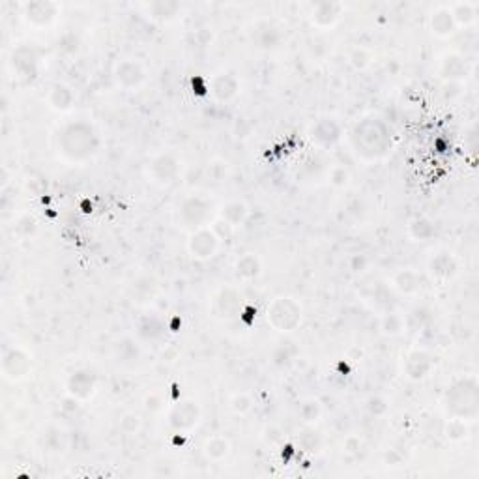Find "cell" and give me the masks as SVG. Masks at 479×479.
I'll return each mask as SVG.
<instances>
[{
  "label": "cell",
  "instance_id": "1",
  "mask_svg": "<svg viewBox=\"0 0 479 479\" xmlns=\"http://www.w3.org/2000/svg\"><path fill=\"white\" fill-rule=\"evenodd\" d=\"M352 148L362 160H382L394 146L391 128L378 117H365L350 129Z\"/></svg>",
  "mask_w": 479,
  "mask_h": 479
},
{
  "label": "cell",
  "instance_id": "2",
  "mask_svg": "<svg viewBox=\"0 0 479 479\" xmlns=\"http://www.w3.org/2000/svg\"><path fill=\"white\" fill-rule=\"evenodd\" d=\"M100 135L96 128L86 120H75L60 128L57 135V146L60 155L69 163H85L92 160L100 150Z\"/></svg>",
  "mask_w": 479,
  "mask_h": 479
},
{
  "label": "cell",
  "instance_id": "3",
  "mask_svg": "<svg viewBox=\"0 0 479 479\" xmlns=\"http://www.w3.org/2000/svg\"><path fill=\"white\" fill-rule=\"evenodd\" d=\"M442 408L447 418L474 421L479 414V380L475 374L455 378L442 395Z\"/></svg>",
  "mask_w": 479,
  "mask_h": 479
},
{
  "label": "cell",
  "instance_id": "4",
  "mask_svg": "<svg viewBox=\"0 0 479 479\" xmlns=\"http://www.w3.org/2000/svg\"><path fill=\"white\" fill-rule=\"evenodd\" d=\"M213 213H215V206L210 199L204 195H187L176 206L175 221L180 229L191 235L195 230L210 227Z\"/></svg>",
  "mask_w": 479,
  "mask_h": 479
},
{
  "label": "cell",
  "instance_id": "5",
  "mask_svg": "<svg viewBox=\"0 0 479 479\" xmlns=\"http://www.w3.org/2000/svg\"><path fill=\"white\" fill-rule=\"evenodd\" d=\"M266 320L279 333H292L304 320V307L292 296H277L268 304Z\"/></svg>",
  "mask_w": 479,
  "mask_h": 479
},
{
  "label": "cell",
  "instance_id": "6",
  "mask_svg": "<svg viewBox=\"0 0 479 479\" xmlns=\"http://www.w3.org/2000/svg\"><path fill=\"white\" fill-rule=\"evenodd\" d=\"M32 356L21 346H11L4 350L2 360H0V369H2V377L8 382H21L30 374L32 371Z\"/></svg>",
  "mask_w": 479,
  "mask_h": 479
},
{
  "label": "cell",
  "instance_id": "7",
  "mask_svg": "<svg viewBox=\"0 0 479 479\" xmlns=\"http://www.w3.org/2000/svg\"><path fill=\"white\" fill-rule=\"evenodd\" d=\"M180 175V160L172 152L155 154L146 165V178L160 187L171 186Z\"/></svg>",
  "mask_w": 479,
  "mask_h": 479
},
{
  "label": "cell",
  "instance_id": "8",
  "mask_svg": "<svg viewBox=\"0 0 479 479\" xmlns=\"http://www.w3.org/2000/svg\"><path fill=\"white\" fill-rule=\"evenodd\" d=\"M60 6L53 0H28L21 6L23 19L34 28L51 27L57 21Z\"/></svg>",
  "mask_w": 479,
  "mask_h": 479
},
{
  "label": "cell",
  "instance_id": "9",
  "mask_svg": "<svg viewBox=\"0 0 479 479\" xmlns=\"http://www.w3.org/2000/svg\"><path fill=\"white\" fill-rule=\"evenodd\" d=\"M201 418H203V410H201L199 403H195L193 399L178 401L167 415L169 425L178 432L193 431L201 423Z\"/></svg>",
  "mask_w": 479,
  "mask_h": 479
},
{
  "label": "cell",
  "instance_id": "10",
  "mask_svg": "<svg viewBox=\"0 0 479 479\" xmlns=\"http://www.w3.org/2000/svg\"><path fill=\"white\" fill-rule=\"evenodd\" d=\"M219 244H221V240L215 235V230L212 227H204V229H199L189 235V240H187V253L195 261H210L218 253Z\"/></svg>",
  "mask_w": 479,
  "mask_h": 479
},
{
  "label": "cell",
  "instance_id": "11",
  "mask_svg": "<svg viewBox=\"0 0 479 479\" xmlns=\"http://www.w3.org/2000/svg\"><path fill=\"white\" fill-rule=\"evenodd\" d=\"M434 365H437V362H434V356L431 352L423 350V348H412L403 362V373L412 382H421V380L431 377Z\"/></svg>",
  "mask_w": 479,
  "mask_h": 479
},
{
  "label": "cell",
  "instance_id": "12",
  "mask_svg": "<svg viewBox=\"0 0 479 479\" xmlns=\"http://www.w3.org/2000/svg\"><path fill=\"white\" fill-rule=\"evenodd\" d=\"M244 305V296L236 287H221L212 302L213 314L221 320H232L240 317Z\"/></svg>",
  "mask_w": 479,
  "mask_h": 479
},
{
  "label": "cell",
  "instance_id": "13",
  "mask_svg": "<svg viewBox=\"0 0 479 479\" xmlns=\"http://www.w3.org/2000/svg\"><path fill=\"white\" fill-rule=\"evenodd\" d=\"M112 77L117 81V85L124 90H138L146 81V69L135 59H124L114 64Z\"/></svg>",
  "mask_w": 479,
  "mask_h": 479
},
{
  "label": "cell",
  "instance_id": "14",
  "mask_svg": "<svg viewBox=\"0 0 479 479\" xmlns=\"http://www.w3.org/2000/svg\"><path fill=\"white\" fill-rule=\"evenodd\" d=\"M97 377L90 369H75L66 380V394L77 401H88L96 395Z\"/></svg>",
  "mask_w": 479,
  "mask_h": 479
},
{
  "label": "cell",
  "instance_id": "15",
  "mask_svg": "<svg viewBox=\"0 0 479 479\" xmlns=\"http://www.w3.org/2000/svg\"><path fill=\"white\" fill-rule=\"evenodd\" d=\"M343 10L345 8H343L341 2H336V0H320V2L311 4L309 21H311V25L314 28L328 30V28L336 27L337 21L341 19Z\"/></svg>",
  "mask_w": 479,
  "mask_h": 479
},
{
  "label": "cell",
  "instance_id": "16",
  "mask_svg": "<svg viewBox=\"0 0 479 479\" xmlns=\"http://www.w3.org/2000/svg\"><path fill=\"white\" fill-rule=\"evenodd\" d=\"M438 73L444 79V83H461L468 79L472 75V66L466 60V57L461 53H446L440 59Z\"/></svg>",
  "mask_w": 479,
  "mask_h": 479
},
{
  "label": "cell",
  "instance_id": "17",
  "mask_svg": "<svg viewBox=\"0 0 479 479\" xmlns=\"http://www.w3.org/2000/svg\"><path fill=\"white\" fill-rule=\"evenodd\" d=\"M343 137L341 124L337 122L336 118L324 117L319 118L317 122L309 128V138L313 141L320 148H331L336 146Z\"/></svg>",
  "mask_w": 479,
  "mask_h": 479
},
{
  "label": "cell",
  "instance_id": "18",
  "mask_svg": "<svg viewBox=\"0 0 479 479\" xmlns=\"http://www.w3.org/2000/svg\"><path fill=\"white\" fill-rule=\"evenodd\" d=\"M427 270L429 276L438 283L451 281L453 277L459 272V261L457 256L453 255L451 251L438 249L437 253H432L429 262H427Z\"/></svg>",
  "mask_w": 479,
  "mask_h": 479
},
{
  "label": "cell",
  "instance_id": "19",
  "mask_svg": "<svg viewBox=\"0 0 479 479\" xmlns=\"http://www.w3.org/2000/svg\"><path fill=\"white\" fill-rule=\"evenodd\" d=\"M208 90H210L215 102L229 103L238 96L240 81L232 73H218L213 75L210 83H208Z\"/></svg>",
  "mask_w": 479,
  "mask_h": 479
},
{
  "label": "cell",
  "instance_id": "20",
  "mask_svg": "<svg viewBox=\"0 0 479 479\" xmlns=\"http://www.w3.org/2000/svg\"><path fill=\"white\" fill-rule=\"evenodd\" d=\"M251 37H253V43L256 45V49H261V51H276L283 42V32L281 28L273 25L272 21H259L253 27Z\"/></svg>",
  "mask_w": 479,
  "mask_h": 479
},
{
  "label": "cell",
  "instance_id": "21",
  "mask_svg": "<svg viewBox=\"0 0 479 479\" xmlns=\"http://www.w3.org/2000/svg\"><path fill=\"white\" fill-rule=\"evenodd\" d=\"M391 288L401 296H414L421 290V276L412 268H401L391 277Z\"/></svg>",
  "mask_w": 479,
  "mask_h": 479
},
{
  "label": "cell",
  "instance_id": "22",
  "mask_svg": "<svg viewBox=\"0 0 479 479\" xmlns=\"http://www.w3.org/2000/svg\"><path fill=\"white\" fill-rule=\"evenodd\" d=\"M167 326L158 313H144L137 320V336L143 341H158L165 336Z\"/></svg>",
  "mask_w": 479,
  "mask_h": 479
},
{
  "label": "cell",
  "instance_id": "23",
  "mask_svg": "<svg viewBox=\"0 0 479 479\" xmlns=\"http://www.w3.org/2000/svg\"><path fill=\"white\" fill-rule=\"evenodd\" d=\"M11 66L17 71V75L21 79H34L37 75V59L34 54L32 49L28 47H19L13 51V57H11Z\"/></svg>",
  "mask_w": 479,
  "mask_h": 479
},
{
  "label": "cell",
  "instance_id": "24",
  "mask_svg": "<svg viewBox=\"0 0 479 479\" xmlns=\"http://www.w3.org/2000/svg\"><path fill=\"white\" fill-rule=\"evenodd\" d=\"M144 11L146 16L155 23H171L172 19L178 17V13L182 11L180 2H175V0H154V2H148L144 4Z\"/></svg>",
  "mask_w": 479,
  "mask_h": 479
},
{
  "label": "cell",
  "instance_id": "25",
  "mask_svg": "<svg viewBox=\"0 0 479 479\" xmlns=\"http://www.w3.org/2000/svg\"><path fill=\"white\" fill-rule=\"evenodd\" d=\"M429 27H431V32L438 37H449L455 34L457 25L453 21L449 6H442V8H437L432 11L431 17H429Z\"/></svg>",
  "mask_w": 479,
  "mask_h": 479
},
{
  "label": "cell",
  "instance_id": "26",
  "mask_svg": "<svg viewBox=\"0 0 479 479\" xmlns=\"http://www.w3.org/2000/svg\"><path fill=\"white\" fill-rule=\"evenodd\" d=\"M300 356V346L294 339H281L272 348V363L277 369H288Z\"/></svg>",
  "mask_w": 479,
  "mask_h": 479
},
{
  "label": "cell",
  "instance_id": "27",
  "mask_svg": "<svg viewBox=\"0 0 479 479\" xmlns=\"http://www.w3.org/2000/svg\"><path fill=\"white\" fill-rule=\"evenodd\" d=\"M47 103L49 107L57 112L71 111V107H73L75 103L73 90H71L68 85H64V83H54V85L49 88Z\"/></svg>",
  "mask_w": 479,
  "mask_h": 479
},
{
  "label": "cell",
  "instance_id": "28",
  "mask_svg": "<svg viewBox=\"0 0 479 479\" xmlns=\"http://www.w3.org/2000/svg\"><path fill=\"white\" fill-rule=\"evenodd\" d=\"M232 270L240 281H253L262 273V262L255 253H244L236 259Z\"/></svg>",
  "mask_w": 479,
  "mask_h": 479
},
{
  "label": "cell",
  "instance_id": "29",
  "mask_svg": "<svg viewBox=\"0 0 479 479\" xmlns=\"http://www.w3.org/2000/svg\"><path fill=\"white\" fill-rule=\"evenodd\" d=\"M247 218H249V208H247L244 201H238V199H232V201L225 203L223 206L219 208V219L230 225L232 229L244 225Z\"/></svg>",
  "mask_w": 479,
  "mask_h": 479
},
{
  "label": "cell",
  "instance_id": "30",
  "mask_svg": "<svg viewBox=\"0 0 479 479\" xmlns=\"http://www.w3.org/2000/svg\"><path fill=\"white\" fill-rule=\"evenodd\" d=\"M114 354H117V360L126 367H134L137 365L138 360H141V346L137 345L134 337H124L114 346Z\"/></svg>",
  "mask_w": 479,
  "mask_h": 479
},
{
  "label": "cell",
  "instance_id": "31",
  "mask_svg": "<svg viewBox=\"0 0 479 479\" xmlns=\"http://www.w3.org/2000/svg\"><path fill=\"white\" fill-rule=\"evenodd\" d=\"M437 235V225L427 215H415L408 223V236L414 242H429Z\"/></svg>",
  "mask_w": 479,
  "mask_h": 479
},
{
  "label": "cell",
  "instance_id": "32",
  "mask_svg": "<svg viewBox=\"0 0 479 479\" xmlns=\"http://www.w3.org/2000/svg\"><path fill=\"white\" fill-rule=\"evenodd\" d=\"M449 11H451V17L457 28L472 27L478 19V6L474 2H455V4L449 6Z\"/></svg>",
  "mask_w": 479,
  "mask_h": 479
},
{
  "label": "cell",
  "instance_id": "33",
  "mask_svg": "<svg viewBox=\"0 0 479 479\" xmlns=\"http://www.w3.org/2000/svg\"><path fill=\"white\" fill-rule=\"evenodd\" d=\"M230 451V442L229 438L221 437V434H215V437L206 438V442L203 446V453L204 457L208 461H213V463H219V461H223Z\"/></svg>",
  "mask_w": 479,
  "mask_h": 479
},
{
  "label": "cell",
  "instance_id": "34",
  "mask_svg": "<svg viewBox=\"0 0 479 479\" xmlns=\"http://www.w3.org/2000/svg\"><path fill=\"white\" fill-rule=\"evenodd\" d=\"M444 437L447 442L459 444L470 437V421L463 418H447L444 425Z\"/></svg>",
  "mask_w": 479,
  "mask_h": 479
},
{
  "label": "cell",
  "instance_id": "35",
  "mask_svg": "<svg viewBox=\"0 0 479 479\" xmlns=\"http://www.w3.org/2000/svg\"><path fill=\"white\" fill-rule=\"evenodd\" d=\"M431 311L427 307H415L405 317V331L410 333H420L431 324Z\"/></svg>",
  "mask_w": 479,
  "mask_h": 479
},
{
  "label": "cell",
  "instance_id": "36",
  "mask_svg": "<svg viewBox=\"0 0 479 479\" xmlns=\"http://www.w3.org/2000/svg\"><path fill=\"white\" fill-rule=\"evenodd\" d=\"M40 446L45 449V451L59 453L66 447V437L64 432L60 431L59 427H47L45 431H42L40 434Z\"/></svg>",
  "mask_w": 479,
  "mask_h": 479
},
{
  "label": "cell",
  "instance_id": "37",
  "mask_svg": "<svg viewBox=\"0 0 479 479\" xmlns=\"http://www.w3.org/2000/svg\"><path fill=\"white\" fill-rule=\"evenodd\" d=\"M380 331L386 337H399L405 333V317L395 311H386L380 319Z\"/></svg>",
  "mask_w": 479,
  "mask_h": 479
},
{
  "label": "cell",
  "instance_id": "38",
  "mask_svg": "<svg viewBox=\"0 0 479 479\" xmlns=\"http://www.w3.org/2000/svg\"><path fill=\"white\" fill-rule=\"evenodd\" d=\"M296 446L304 449L305 453H314L319 451L320 446H322V438H320L319 432L314 431L313 425H305L304 429L296 432Z\"/></svg>",
  "mask_w": 479,
  "mask_h": 479
},
{
  "label": "cell",
  "instance_id": "39",
  "mask_svg": "<svg viewBox=\"0 0 479 479\" xmlns=\"http://www.w3.org/2000/svg\"><path fill=\"white\" fill-rule=\"evenodd\" d=\"M298 418L304 425H314L322 418V405L319 399H305L298 408Z\"/></svg>",
  "mask_w": 479,
  "mask_h": 479
},
{
  "label": "cell",
  "instance_id": "40",
  "mask_svg": "<svg viewBox=\"0 0 479 479\" xmlns=\"http://www.w3.org/2000/svg\"><path fill=\"white\" fill-rule=\"evenodd\" d=\"M307 53L313 60H324L331 53V42L324 34L311 36L307 42Z\"/></svg>",
  "mask_w": 479,
  "mask_h": 479
},
{
  "label": "cell",
  "instance_id": "41",
  "mask_svg": "<svg viewBox=\"0 0 479 479\" xmlns=\"http://www.w3.org/2000/svg\"><path fill=\"white\" fill-rule=\"evenodd\" d=\"M394 288L389 287V285H386V283H377L373 287V296H371V300H373V304L377 305V307H382L386 309V311H389V307H391V304H394Z\"/></svg>",
  "mask_w": 479,
  "mask_h": 479
},
{
  "label": "cell",
  "instance_id": "42",
  "mask_svg": "<svg viewBox=\"0 0 479 479\" xmlns=\"http://www.w3.org/2000/svg\"><path fill=\"white\" fill-rule=\"evenodd\" d=\"M371 60H373V57H371V53L365 47H354L348 53V64L354 69H357V71L367 69L371 66Z\"/></svg>",
  "mask_w": 479,
  "mask_h": 479
},
{
  "label": "cell",
  "instance_id": "43",
  "mask_svg": "<svg viewBox=\"0 0 479 479\" xmlns=\"http://www.w3.org/2000/svg\"><path fill=\"white\" fill-rule=\"evenodd\" d=\"M365 408L371 415L374 418H384V415L389 412L388 401L384 399L382 395H371L367 401H365Z\"/></svg>",
  "mask_w": 479,
  "mask_h": 479
},
{
  "label": "cell",
  "instance_id": "44",
  "mask_svg": "<svg viewBox=\"0 0 479 479\" xmlns=\"http://www.w3.org/2000/svg\"><path fill=\"white\" fill-rule=\"evenodd\" d=\"M328 180H330V184L333 187H345L350 182V172L343 165L331 167L330 172H328Z\"/></svg>",
  "mask_w": 479,
  "mask_h": 479
},
{
  "label": "cell",
  "instance_id": "45",
  "mask_svg": "<svg viewBox=\"0 0 479 479\" xmlns=\"http://www.w3.org/2000/svg\"><path fill=\"white\" fill-rule=\"evenodd\" d=\"M230 408L232 412L240 415H245L247 412H251L253 408V399H251L247 394H236L232 399H230Z\"/></svg>",
  "mask_w": 479,
  "mask_h": 479
},
{
  "label": "cell",
  "instance_id": "46",
  "mask_svg": "<svg viewBox=\"0 0 479 479\" xmlns=\"http://www.w3.org/2000/svg\"><path fill=\"white\" fill-rule=\"evenodd\" d=\"M163 405H165V401L160 394H150L144 397V410L150 412V414H158V412L163 410Z\"/></svg>",
  "mask_w": 479,
  "mask_h": 479
},
{
  "label": "cell",
  "instance_id": "47",
  "mask_svg": "<svg viewBox=\"0 0 479 479\" xmlns=\"http://www.w3.org/2000/svg\"><path fill=\"white\" fill-rule=\"evenodd\" d=\"M141 429V420L138 415L135 414H124L122 420H120V431H124L126 434H134Z\"/></svg>",
  "mask_w": 479,
  "mask_h": 479
},
{
  "label": "cell",
  "instance_id": "48",
  "mask_svg": "<svg viewBox=\"0 0 479 479\" xmlns=\"http://www.w3.org/2000/svg\"><path fill=\"white\" fill-rule=\"evenodd\" d=\"M79 49V40H77V36H73V34H64V36L60 37L59 40V51H62V53H75Z\"/></svg>",
  "mask_w": 479,
  "mask_h": 479
},
{
  "label": "cell",
  "instance_id": "49",
  "mask_svg": "<svg viewBox=\"0 0 479 479\" xmlns=\"http://www.w3.org/2000/svg\"><path fill=\"white\" fill-rule=\"evenodd\" d=\"M461 94H463V85H461V83H444V86H442L444 100L453 102V100H457Z\"/></svg>",
  "mask_w": 479,
  "mask_h": 479
},
{
  "label": "cell",
  "instance_id": "50",
  "mask_svg": "<svg viewBox=\"0 0 479 479\" xmlns=\"http://www.w3.org/2000/svg\"><path fill=\"white\" fill-rule=\"evenodd\" d=\"M348 266L354 273H363L369 266V259L365 255H352L348 261Z\"/></svg>",
  "mask_w": 479,
  "mask_h": 479
},
{
  "label": "cell",
  "instance_id": "51",
  "mask_svg": "<svg viewBox=\"0 0 479 479\" xmlns=\"http://www.w3.org/2000/svg\"><path fill=\"white\" fill-rule=\"evenodd\" d=\"M135 290L137 292H144L146 296H154L155 283L150 279V277H141L137 283H135Z\"/></svg>",
  "mask_w": 479,
  "mask_h": 479
},
{
  "label": "cell",
  "instance_id": "52",
  "mask_svg": "<svg viewBox=\"0 0 479 479\" xmlns=\"http://www.w3.org/2000/svg\"><path fill=\"white\" fill-rule=\"evenodd\" d=\"M362 447H363V444L357 437H348L345 440V444H343V449H345L346 453H350V455H360Z\"/></svg>",
  "mask_w": 479,
  "mask_h": 479
},
{
  "label": "cell",
  "instance_id": "53",
  "mask_svg": "<svg viewBox=\"0 0 479 479\" xmlns=\"http://www.w3.org/2000/svg\"><path fill=\"white\" fill-rule=\"evenodd\" d=\"M255 317H256V309L253 307V305H244L242 313H240V320H242L245 326H251L253 322H255Z\"/></svg>",
  "mask_w": 479,
  "mask_h": 479
},
{
  "label": "cell",
  "instance_id": "54",
  "mask_svg": "<svg viewBox=\"0 0 479 479\" xmlns=\"http://www.w3.org/2000/svg\"><path fill=\"white\" fill-rule=\"evenodd\" d=\"M401 463H403V455L401 453H397L395 449L386 451V455H384V464L386 466H399Z\"/></svg>",
  "mask_w": 479,
  "mask_h": 479
},
{
  "label": "cell",
  "instance_id": "55",
  "mask_svg": "<svg viewBox=\"0 0 479 479\" xmlns=\"http://www.w3.org/2000/svg\"><path fill=\"white\" fill-rule=\"evenodd\" d=\"M193 90L197 92L199 96H204V94H208V83L204 79H201V77H195L193 79Z\"/></svg>",
  "mask_w": 479,
  "mask_h": 479
},
{
  "label": "cell",
  "instance_id": "56",
  "mask_svg": "<svg viewBox=\"0 0 479 479\" xmlns=\"http://www.w3.org/2000/svg\"><path fill=\"white\" fill-rule=\"evenodd\" d=\"M294 451H296V447H294L292 444H287V446L283 447V461L287 463L288 459H290L294 455Z\"/></svg>",
  "mask_w": 479,
  "mask_h": 479
},
{
  "label": "cell",
  "instance_id": "57",
  "mask_svg": "<svg viewBox=\"0 0 479 479\" xmlns=\"http://www.w3.org/2000/svg\"><path fill=\"white\" fill-rule=\"evenodd\" d=\"M339 371H341L343 374H348V373H350V367H348L345 362H341V363H339Z\"/></svg>",
  "mask_w": 479,
  "mask_h": 479
},
{
  "label": "cell",
  "instance_id": "58",
  "mask_svg": "<svg viewBox=\"0 0 479 479\" xmlns=\"http://www.w3.org/2000/svg\"><path fill=\"white\" fill-rule=\"evenodd\" d=\"M90 210H92V203L85 201V203H83V212H90Z\"/></svg>",
  "mask_w": 479,
  "mask_h": 479
}]
</instances>
